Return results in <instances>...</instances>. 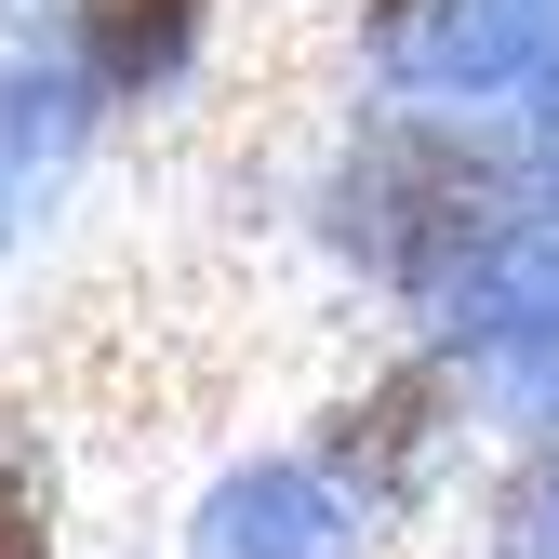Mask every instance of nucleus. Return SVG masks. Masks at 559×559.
<instances>
[{
	"mask_svg": "<svg viewBox=\"0 0 559 559\" xmlns=\"http://www.w3.org/2000/svg\"><path fill=\"white\" fill-rule=\"evenodd\" d=\"M507 240V160L466 147L440 120H386L346 160V253L386 294H453V280Z\"/></svg>",
	"mask_w": 559,
	"mask_h": 559,
	"instance_id": "f257e3e1",
	"label": "nucleus"
},
{
	"mask_svg": "<svg viewBox=\"0 0 559 559\" xmlns=\"http://www.w3.org/2000/svg\"><path fill=\"white\" fill-rule=\"evenodd\" d=\"M0 559H53V479L27 440H0Z\"/></svg>",
	"mask_w": 559,
	"mask_h": 559,
	"instance_id": "0eeeda50",
	"label": "nucleus"
},
{
	"mask_svg": "<svg viewBox=\"0 0 559 559\" xmlns=\"http://www.w3.org/2000/svg\"><path fill=\"white\" fill-rule=\"evenodd\" d=\"M493 559H559V453L493 507Z\"/></svg>",
	"mask_w": 559,
	"mask_h": 559,
	"instance_id": "6e6552de",
	"label": "nucleus"
},
{
	"mask_svg": "<svg viewBox=\"0 0 559 559\" xmlns=\"http://www.w3.org/2000/svg\"><path fill=\"white\" fill-rule=\"evenodd\" d=\"M533 81H546V107H533V160H546V187H559V53L533 67Z\"/></svg>",
	"mask_w": 559,
	"mask_h": 559,
	"instance_id": "1a4fd4ad",
	"label": "nucleus"
},
{
	"mask_svg": "<svg viewBox=\"0 0 559 559\" xmlns=\"http://www.w3.org/2000/svg\"><path fill=\"white\" fill-rule=\"evenodd\" d=\"M81 133H94V81H81V67H53V53H14V67H0V240L67 187Z\"/></svg>",
	"mask_w": 559,
	"mask_h": 559,
	"instance_id": "39448f33",
	"label": "nucleus"
},
{
	"mask_svg": "<svg viewBox=\"0 0 559 559\" xmlns=\"http://www.w3.org/2000/svg\"><path fill=\"white\" fill-rule=\"evenodd\" d=\"M187 559H360V507L320 479V453H266L214 479Z\"/></svg>",
	"mask_w": 559,
	"mask_h": 559,
	"instance_id": "7ed1b4c3",
	"label": "nucleus"
},
{
	"mask_svg": "<svg viewBox=\"0 0 559 559\" xmlns=\"http://www.w3.org/2000/svg\"><path fill=\"white\" fill-rule=\"evenodd\" d=\"M373 53L413 94H520L559 53V0H373Z\"/></svg>",
	"mask_w": 559,
	"mask_h": 559,
	"instance_id": "f03ea898",
	"label": "nucleus"
},
{
	"mask_svg": "<svg viewBox=\"0 0 559 559\" xmlns=\"http://www.w3.org/2000/svg\"><path fill=\"white\" fill-rule=\"evenodd\" d=\"M200 27H214V0H81V81L94 94H160L174 67L200 53Z\"/></svg>",
	"mask_w": 559,
	"mask_h": 559,
	"instance_id": "423d86ee",
	"label": "nucleus"
},
{
	"mask_svg": "<svg viewBox=\"0 0 559 559\" xmlns=\"http://www.w3.org/2000/svg\"><path fill=\"white\" fill-rule=\"evenodd\" d=\"M453 333H466L507 386L559 400V227H507L493 253H479V266L453 280Z\"/></svg>",
	"mask_w": 559,
	"mask_h": 559,
	"instance_id": "20e7f679",
	"label": "nucleus"
}]
</instances>
